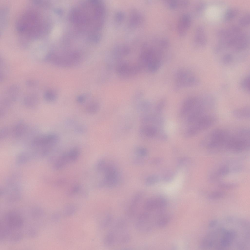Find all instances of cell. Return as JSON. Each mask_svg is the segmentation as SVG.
I'll return each instance as SVG.
<instances>
[{
    "mask_svg": "<svg viewBox=\"0 0 250 250\" xmlns=\"http://www.w3.org/2000/svg\"><path fill=\"white\" fill-rule=\"evenodd\" d=\"M99 109L98 104L95 101H92L86 105L85 110L87 113L90 114L96 113Z\"/></svg>",
    "mask_w": 250,
    "mask_h": 250,
    "instance_id": "cell-19",
    "label": "cell"
},
{
    "mask_svg": "<svg viewBox=\"0 0 250 250\" xmlns=\"http://www.w3.org/2000/svg\"><path fill=\"white\" fill-rule=\"evenodd\" d=\"M233 116L239 119H246L250 117V109L249 107H245L234 110L232 112Z\"/></svg>",
    "mask_w": 250,
    "mask_h": 250,
    "instance_id": "cell-18",
    "label": "cell"
},
{
    "mask_svg": "<svg viewBox=\"0 0 250 250\" xmlns=\"http://www.w3.org/2000/svg\"><path fill=\"white\" fill-rule=\"evenodd\" d=\"M11 130L10 128L8 127L2 129L0 131V139L3 140L7 137L11 133Z\"/></svg>",
    "mask_w": 250,
    "mask_h": 250,
    "instance_id": "cell-26",
    "label": "cell"
},
{
    "mask_svg": "<svg viewBox=\"0 0 250 250\" xmlns=\"http://www.w3.org/2000/svg\"><path fill=\"white\" fill-rule=\"evenodd\" d=\"M216 119L213 115L206 114L196 121L192 129V134H196L205 130L212 126L215 122Z\"/></svg>",
    "mask_w": 250,
    "mask_h": 250,
    "instance_id": "cell-10",
    "label": "cell"
},
{
    "mask_svg": "<svg viewBox=\"0 0 250 250\" xmlns=\"http://www.w3.org/2000/svg\"><path fill=\"white\" fill-rule=\"evenodd\" d=\"M3 219L0 225V234L3 236L13 239L21 236L20 231L23 223L19 214L15 212H10L6 214Z\"/></svg>",
    "mask_w": 250,
    "mask_h": 250,
    "instance_id": "cell-2",
    "label": "cell"
},
{
    "mask_svg": "<svg viewBox=\"0 0 250 250\" xmlns=\"http://www.w3.org/2000/svg\"><path fill=\"white\" fill-rule=\"evenodd\" d=\"M229 169L226 166H223L220 168L215 173L214 177H220L225 175L228 173Z\"/></svg>",
    "mask_w": 250,
    "mask_h": 250,
    "instance_id": "cell-25",
    "label": "cell"
},
{
    "mask_svg": "<svg viewBox=\"0 0 250 250\" xmlns=\"http://www.w3.org/2000/svg\"><path fill=\"white\" fill-rule=\"evenodd\" d=\"M198 77L190 70L180 69L176 72L175 77V88H181L195 86L199 83Z\"/></svg>",
    "mask_w": 250,
    "mask_h": 250,
    "instance_id": "cell-7",
    "label": "cell"
},
{
    "mask_svg": "<svg viewBox=\"0 0 250 250\" xmlns=\"http://www.w3.org/2000/svg\"><path fill=\"white\" fill-rule=\"evenodd\" d=\"M144 211L138 215L135 224L136 230L142 233L149 231L155 225V216L152 212Z\"/></svg>",
    "mask_w": 250,
    "mask_h": 250,
    "instance_id": "cell-8",
    "label": "cell"
},
{
    "mask_svg": "<svg viewBox=\"0 0 250 250\" xmlns=\"http://www.w3.org/2000/svg\"><path fill=\"white\" fill-rule=\"evenodd\" d=\"M218 223V221L216 220H214L211 221L209 224V226L211 228H213Z\"/></svg>",
    "mask_w": 250,
    "mask_h": 250,
    "instance_id": "cell-32",
    "label": "cell"
},
{
    "mask_svg": "<svg viewBox=\"0 0 250 250\" xmlns=\"http://www.w3.org/2000/svg\"><path fill=\"white\" fill-rule=\"evenodd\" d=\"M59 140L57 134L51 133L37 136L32 139L31 143L34 146L50 147L56 145Z\"/></svg>",
    "mask_w": 250,
    "mask_h": 250,
    "instance_id": "cell-9",
    "label": "cell"
},
{
    "mask_svg": "<svg viewBox=\"0 0 250 250\" xmlns=\"http://www.w3.org/2000/svg\"><path fill=\"white\" fill-rule=\"evenodd\" d=\"M43 97L45 100L47 102H52L56 99L57 95L54 91L52 90H49L45 92Z\"/></svg>",
    "mask_w": 250,
    "mask_h": 250,
    "instance_id": "cell-20",
    "label": "cell"
},
{
    "mask_svg": "<svg viewBox=\"0 0 250 250\" xmlns=\"http://www.w3.org/2000/svg\"><path fill=\"white\" fill-rule=\"evenodd\" d=\"M21 91L20 88L18 85H12L8 87L5 91L2 100L11 104L18 99Z\"/></svg>",
    "mask_w": 250,
    "mask_h": 250,
    "instance_id": "cell-12",
    "label": "cell"
},
{
    "mask_svg": "<svg viewBox=\"0 0 250 250\" xmlns=\"http://www.w3.org/2000/svg\"><path fill=\"white\" fill-rule=\"evenodd\" d=\"M42 23L39 15L34 12L26 13L18 21V28L22 33L29 36L38 34L42 30Z\"/></svg>",
    "mask_w": 250,
    "mask_h": 250,
    "instance_id": "cell-6",
    "label": "cell"
},
{
    "mask_svg": "<svg viewBox=\"0 0 250 250\" xmlns=\"http://www.w3.org/2000/svg\"><path fill=\"white\" fill-rule=\"evenodd\" d=\"M249 16L247 15L242 18L240 21V22L241 24L243 25H246L248 24L249 21Z\"/></svg>",
    "mask_w": 250,
    "mask_h": 250,
    "instance_id": "cell-31",
    "label": "cell"
},
{
    "mask_svg": "<svg viewBox=\"0 0 250 250\" xmlns=\"http://www.w3.org/2000/svg\"><path fill=\"white\" fill-rule=\"evenodd\" d=\"M39 101L38 96L34 93H30L26 95L23 100V103L25 106L29 108L35 107L38 104Z\"/></svg>",
    "mask_w": 250,
    "mask_h": 250,
    "instance_id": "cell-17",
    "label": "cell"
},
{
    "mask_svg": "<svg viewBox=\"0 0 250 250\" xmlns=\"http://www.w3.org/2000/svg\"><path fill=\"white\" fill-rule=\"evenodd\" d=\"M191 22V19L189 15H184L179 19L178 25V30L181 34L185 33L189 27Z\"/></svg>",
    "mask_w": 250,
    "mask_h": 250,
    "instance_id": "cell-16",
    "label": "cell"
},
{
    "mask_svg": "<svg viewBox=\"0 0 250 250\" xmlns=\"http://www.w3.org/2000/svg\"><path fill=\"white\" fill-rule=\"evenodd\" d=\"M39 82L37 80L35 79H30L27 80L26 82V86L30 87H35L38 84Z\"/></svg>",
    "mask_w": 250,
    "mask_h": 250,
    "instance_id": "cell-27",
    "label": "cell"
},
{
    "mask_svg": "<svg viewBox=\"0 0 250 250\" xmlns=\"http://www.w3.org/2000/svg\"><path fill=\"white\" fill-rule=\"evenodd\" d=\"M0 61V81H2L6 77V75L7 74V68L8 67L7 66V64L4 61Z\"/></svg>",
    "mask_w": 250,
    "mask_h": 250,
    "instance_id": "cell-21",
    "label": "cell"
},
{
    "mask_svg": "<svg viewBox=\"0 0 250 250\" xmlns=\"http://www.w3.org/2000/svg\"><path fill=\"white\" fill-rule=\"evenodd\" d=\"M230 131L223 128L213 130L203 138L201 145L210 151L224 150Z\"/></svg>",
    "mask_w": 250,
    "mask_h": 250,
    "instance_id": "cell-3",
    "label": "cell"
},
{
    "mask_svg": "<svg viewBox=\"0 0 250 250\" xmlns=\"http://www.w3.org/2000/svg\"><path fill=\"white\" fill-rule=\"evenodd\" d=\"M165 128L167 133L169 134H171L175 130L176 125L173 122L169 121L166 124Z\"/></svg>",
    "mask_w": 250,
    "mask_h": 250,
    "instance_id": "cell-23",
    "label": "cell"
},
{
    "mask_svg": "<svg viewBox=\"0 0 250 250\" xmlns=\"http://www.w3.org/2000/svg\"><path fill=\"white\" fill-rule=\"evenodd\" d=\"M209 232L208 240L212 248L225 249L229 248L234 242L238 236L235 230L218 228Z\"/></svg>",
    "mask_w": 250,
    "mask_h": 250,
    "instance_id": "cell-1",
    "label": "cell"
},
{
    "mask_svg": "<svg viewBox=\"0 0 250 250\" xmlns=\"http://www.w3.org/2000/svg\"><path fill=\"white\" fill-rule=\"evenodd\" d=\"M141 201L140 195H138L135 197L131 201L127 211V215L129 217H132L135 215Z\"/></svg>",
    "mask_w": 250,
    "mask_h": 250,
    "instance_id": "cell-14",
    "label": "cell"
},
{
    "mask_svg": "<svg viewBox=\"0 0 250 250\" xmlns=\"http://www.w3.org/2000/svg\"><path fill=\"white\" fill-rule=\"evenodd\" d=\"M250 147V131L246 128H240L232 132L226 144L225 150L240 152Z\"/></svg>",
    "mask_w": 250,
    "mask_h": 250,
    "instance_id": "cell-4",
    "label": "cell"
},
{
    "mask_svg": "<svg viewBox=\"0 0 250 250\" xmlns=\"http://www.w3.org/2000/svg\"><path fill=\"white\" fill-rule=\"evenodd\" d=\"M86 97L84 95H81L78 96L76 100L77 102L80 104H83L86 101Z\"/></svg>",
    "mask_w": 250,
    "mask_h": 250,
    "instance_id": "cell-30",
    "label": "cell"
},
{
    "mask_svg": "<svg viewBox=\"0 0 250 250\" xmlns=\"http://www.w3.org/2000/svg\"><path fill=\"white\" fill-rule=\"evenodd\" d=\"M115 223L105 237V243L108 246L123 244L129 240V234L125 221L119 220Z\"/></svg>",
    "mask_w": 250,
    "mask_h": 250,
    "instance_id": "cell-5",
    "label": "cell"
},
{
    "mask_svg": "<svg viewBox=\"0 0 250 250\" xmlns=\"http://www.w3.org/2000/svg\"><path fill=\"white\" fill-rule=\"evenodd\" d=\"M250 76H247L242 80L240 83L242 89L248 92H249L250 91Z\"/></svg>",
    "mask_w": 250,
    "mask_h": 250,
    "instance_id": "cell-22",
    "label": "cell"
},
{
    "mask_svg": "<svg viewBox=\"0 0 250 250\" xmlns=\"http://www.w3.org/2000/svg\"><path fill=\"white\" fill-rule=\"evenodd\" d=\"M225 193L223 192L216 191L210 193L208 195V198L210 199H217L222 198L225 196Z\"/></svg>",
    "mask_w": 250,
    "mask_h": 250,
    "instance_id": "cell-24",
    "label": "cell"
},
{
    "mask_svg": "<svg viewBox=\"0 0 250 250\" xmlns=\"http://www.w3.org/2000/svg\"><path fill=\"white\" fill-rule=\"evenodd\" d=\"M234 11L232 10H230L227 12L225 17V19L229 20L232 18L234 16Z\"/></svg>",
    "mask_w": 250,
    "mask_h": 250,
    "instance_id": "cell-29",
    "label": "cell"
},
{
    "mask_svg": "<svg viewBox=\"0 0 250 250\" xmlns=\"http://www.w3.org/2000/svg\"><path fill=\"white\" fill-rule=\"evenodd\" d=\"M28 129V126L25 123L20 121L16 124L11 130V133L14 137L19 138L23 136Z\"/></svg>",
    "mask_w": 250,
    "mask_h": 250,
    "instance_id": "cell-15",
    "label": "cell"
},
{
    "mask_svg": "<svg viewBox=\"0 0 250 250\" xmlns=\"http://www.w3.org/2000/svg\"><path fill=\"white\" fill-rule=\"evenodd\" d=\"M167 205L166 199L161 197L150 198L144 203L143 208L145 211L157 212L164 210Z\"/></svg>",
    "mask_w": 250,
    "mask_h": 250,
    "instance_id": "cell-11",
    "label": "cell"
},
{
    "mask_svg": "<svg viewBox=\"0 0 250 250\" xmlns=\"http://www.w3.org/2000/svg\"><path fill=\"white\" fill-rule=\"evenodd\" d=\"M236 186V185L232 183H221L219 185L218 187L221 188L227 189L233 188Z\"/></svg>",
    "mask_w": 250,
    "mask_h": 250,
    "instance_id": "cell-28",
    "label": "cell"
},
{
    "mask_svg": "<svg viewBox=\"0 0 250 250\" xmlns=\"http://www.w3.org/2000/svg\"><path fill=\"white\" fill-rule=\"evenodd\" d=\"M171 216L169 214L164 210L156 213L155 225L159 227H163L166 225L170 220Z\"/></svg>",
    "mask_w": 250,
    "mask_h": 250,
    "instance_id": "cell-13",
    "label": "cell"
}]
</instances>
